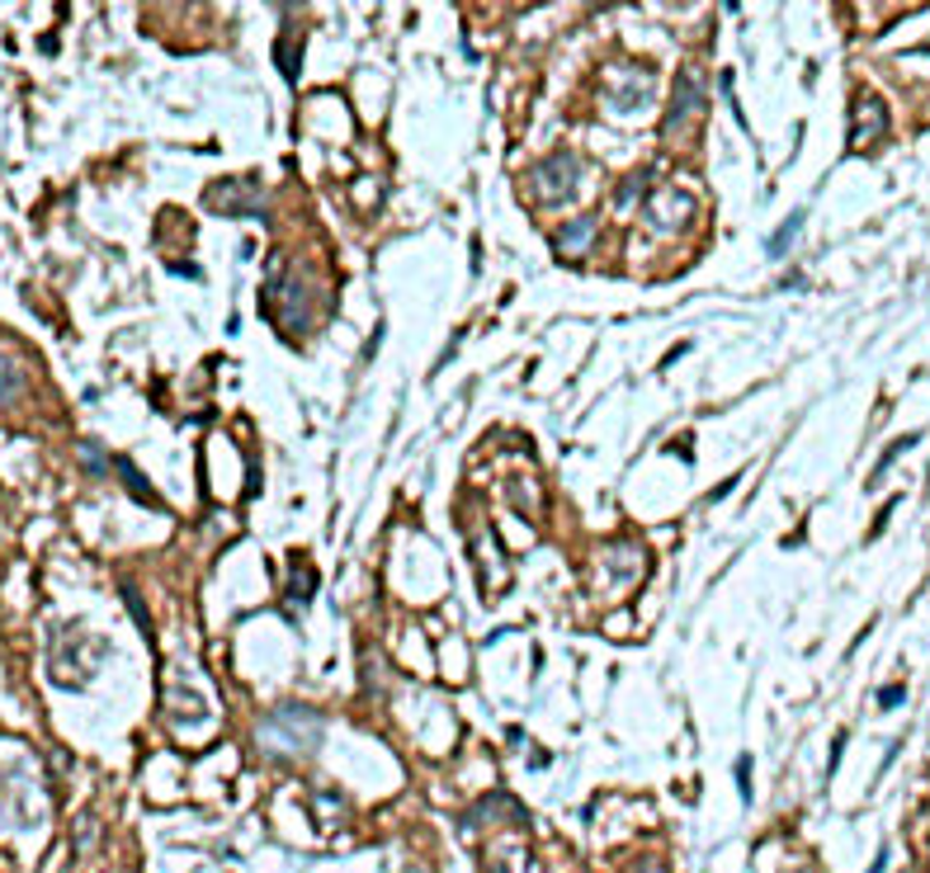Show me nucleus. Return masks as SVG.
Returning a JSON list of instances; mask_svg holds the SVG:
<instances>
[{
    "label": "nucleus",
    "mask_w": 930,
    "mask_h": 873,
    "mask_svg": "<svg viewBox=\"0 0 930 873\" xmlns=\"http://www.w3.org/2000/svg\"><path fill=\"white\" fill-rule=\"evenodd\" d=\"M322 713L307 708V704H280L270 708L261 727H255V737L261 746H270L274 756H307V751L322 746Z\"/></svg>",
    "instance_id": "obj_1"
},
{
    "label": "nucleus",
    "mask_w": 930,
    "mask_h": 873,
    "mask_svg": "<svg viewBox=\"0 0 930 873\" xmlns=\"http://www.w3.org/2000/svg\"><path fill=\"white\" fill-rule=\"evenodd\" d=\"M577 185H581V161L571 151H558V156H548V161L533 166V194H539V204H548V208L571 204V198H577Z\"/></svg>",
    "instance_id": "obj_2"
},
{
    "label": "nucleus",
    "mask_w": 930,
    "mask_h": 873,
    "mask_svg": "<svg viewBox=\"0 0 930 873\" xmlns=\"http://www.w3.org/2000/svg\"><path fill=\"white\" fill-rule=\"evenodd\" d=\"M600 95H605V105L615 109V114H633V109H643L647 99H652V71L647 67H638V62H624L609 81L600 86Z\"/></svg>",
    "instance_id": "obj_3"
},
{
    "label": "nucleus",
    "mask_w": 930,
    "mask_h": 873,
    "mask_svg": "<svg viewBox=\"0 0 930 873\" xmlns=\"http://www.w3.org/2000/svg\"><path fill=\"white\" fill-rule=\"evenodd\" d=\"M883 128H888L883 99H879V95H860V99H855V133H850V151L874 147L879 137H883Z\"/></svg>",
    "instance_id": "obj_4"
},
{
    "label": "nucleus",
    "mask_w": 930,
    "mask_h": 873,
    "mask_svg": "<svg viewBox=\"0 0 930 873\" xmlns=\"http://www.w3.org/2000/svg\"><path fill=\"white\" fill-rule=\"evenodd\" d=\"M695 109H704L699 76H695V71H681V81H676V99H670V109H666V128H681Z\"/></svg>",
    "instance_id": "obj_5"
},
{
    "label": "nucleus",
    "mask_w": 930,
    "mask_h": 873,
    "mask_svg": "<svg viewBox=\"0 0 930 873\" xmlns=\"http://www.w3.org/2000/svg\"><path fill=\"white\" fill-rule=\"evenodd\" d=\"M590 236H596V217H577V223H567L558 236H552V251L571 261V255H581L590 246Z\"/></svg>",
    "instance_id": "obj_6"
},
{
    "label": "nucleus",
    "mask_w": 930,
    "mask_h": 873,
    "mask_svg": "<svg viewBox=\"0 0 930 873\" xmlns=\"http://www.w3.org/2000/svg\"><path fill=\"white\" fill-rule=\"evenodd\" d=\"M166 708L175 713V718L180 723H194V718H204L208 713V704L199 699V694H194L189 685H175V689H166Z\"/></svg>",
    "instance_id": "obj_7"
},
{
    "label": "nucleus",
    "mask_w": 930,
    "mask_h": 873,
    "mask_svg": "<svg viewBox=\"0 0 930 873\" xmlns=\"http://www.w3.org/2000/svg\"><path fill=\"white\" fill-rule=\"evenodd\" d=\"M799 227H803V213H789V217H784V227L765 242V255H775V261H784V255L794 251V242H799Z\"/></svg>",
    "instance_id": "obj_8"
},
{
    "label": "nucleus",
    "mask_w": 930,
    "mask_h": 873,
    "mask_svg": "<svg viewBox=\"0 0 930 873\" xmlns=\"http://www.w3.org/2000/svg\"><path fill=\"white\" fill-rule=\"evenodd\" d=\"M114 472H118V478L128 482V491H137V496H143L147 506H161V501H156V491H151V482H147L143 472H137V468H133L128 459H114Z\"/></svg>",
    "instance_id": "obj_9"
},
{
    "label": "nucleus",
    "mask_w": 930,
    "mask_h": 873,
    "mask_svg": "<svg viewBox=\"0 0 930 873\" xmlns=\"http://www.w3.org/2000/svg\"><path fill=\"white\" fill-rule=\"evenodd\" d=\"M280 67H284V76L288 81H298V67H303V48H298V38H280Z\"/></svg>",
    "instance_id": "obj_10"
},
{
    "label": "nucleus",
    "mask_w": 930,
    "mask_h": 873,
    "mask_svg": "<svg viewBox=\"0 0 930 873\" xmlns=\"http://www.w3.org/2000/svg\"><path fill=\"white\" fill-rule=\"evenodd\" d=\"M912 444H917V434H902V440H893V444H888V449H883V459H879V468H874V478H869V482H879L883 472L893 468V459H898V453H902V449H912Z\"/></svg>",
    "instance_id": "obj_11"
},
{
    "label": "nucleus",
    "mask_w": 930,
    "mask_h": 873,
    "mask_svg": "<svg viewBox=\"0 0 930 873\" xmlns=\"http://www.w3.org/2000/svg\"><path fill=\"white\" fill-rule=\"evenodd\" d=\"M307 595H312V571L298 567V581H293V600H307Z\"/></svg>",
    "instance_id": "obj_12"
},
{
    "label": "nucleus",
    "mask_w": 930,
    "mask_h": 873,
    "mask_svg": "<svg viewBox=\"0 0 930 873\" xmlns=\"http://www.w3.org/2000/svg\"><path fill=\"white\" fill-rule=\"evenodd\" d=\"M737 784H742V798H751V756L737 761Z\"/></svg>",
    "instance_id": "obj_13"
},
{
    "label": "nucleus",
    "mask_w": 930,
    "mask_h": 873,
    "mask_svg": "<svg viewBox=\"0 0 930 873\" xmlns=\"http://www.w3.org/2000/svg\"><path fill=\"white\" fill-rule=\"evenodd\" d=\"M879 704H883V708H898V704H902V685H888V689L879 694Z\"/></svg>",
    "instance_id": "obj_14"
},
{
    "label": "nucleus",
    "mask_w": 930,
    "mask_h": 873,
    "mask_svg": "<svg viewBox=\"0 0 930 873\" xmlns=\"http://www.w3.org/2000/svg\"><path fill=\"white\" fill-rule=\"evenodd\" d=\"M926 52H930V48H926Z\"/></svg>",
    "instance_id": "obj_15"
}]
</instances>
